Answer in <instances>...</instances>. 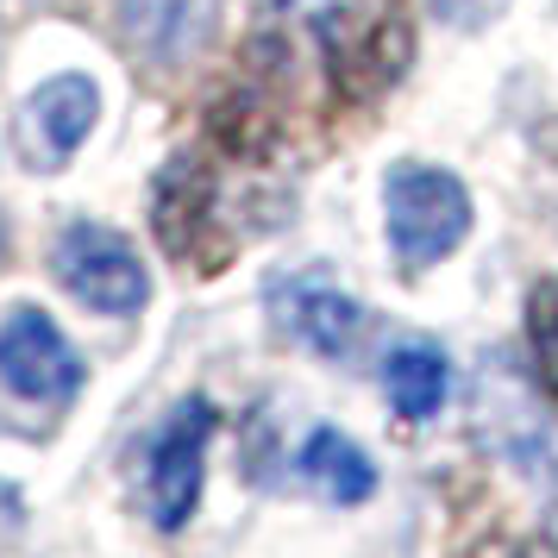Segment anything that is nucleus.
<instances>
[{
  "label": "nucleus",
  "mask_w": 558,
  "mask_h": 558,
  "mask_svg": "<svg viewBox=\"0 0 558 558\" xmlns=\"http://www.w3.org/2000/svg\"><path fill=\"white\" fill-rule=\"evenodd\" d=\"M383 202H389V245L408 270H427L446 252L464 245L471 232V195L464 182L427 163H396L383 182Z\"/></svg>",
  "instance_id": "f257e3e1"
},
{
  "label": "nucleus",
  "mask_w": 558,
  "mask_h": 558,
  "mask_svg": "<svg viewBox=\"0 0 558 558\" xmlns=\"http://www.w3.org/2000/svg\"><path fill=\"white\" fill-rule=\"evenodd\" d=\"M320 45H327L332 82L345 101H371L408 70V20L383 0H352L320 13Z\"/></svg>",
  "instance_id": "f03ea898"
},
{
  "label": "nucleus",
  "mask_w": 558,
  "mask_h": 558,
  "mask_svg": "<svg viewBox=\"0 0 558 558\" xmlns=\"http://www.w3.org/2000/svg\"><path fill=\"white\" fill-rule=\"evenodd\" d=\"M57 277L76 295L82 307L95 314H138L145 295H151V277L120 232L95 227V220H76V227L57 239Z\"/></svg>",
  "instance_id": "7ed1b4c3"
},
{
  "label": "nucleus",
  "mask_w": 558,
  "mask_h": 558,
  "mask_svg": "<svg viewBox=\"0 0 558 558\" xmlns=\"http://www.w3.org/2000/svg\"><path fill=\"white\" fill-rule=\"evenodd\" d=\"M0 383L26 402H70L82 389V357L45 307H13L0 320Z\"/></svg>",
  "instance_id": "20e7f679"
},
{
  "label": "nucleus",
  "mask_w": 558,
  "mask_h": 558,
  "mask_svg": "<svg viewBox=\"0 0 558 558\" xmlns=\"http://www.w3.org/2000/svg\"><path fill=\"white\" fill-rule=\"evenodd\" d=\"M207 439H214V402L189 396V402L163 421V433L151 439V514L157 527L177 533L195 502H202V464H207Z\"/></svg>",
  "instance_id": "39448f33"
},
{
  "label": "nucleus",
  "mask_w": 558,
  "mask_h": 558,
  "mask_svg": "<svg viewBox=\"0 0 558 558\" xmlns=\"http://www.w3.org/2000/svg\"><path fill=\"white\" fill-rule=\"evenodd\" d=\"M95 113H101V95L88 76H51L20 113V145L38 170H63L76 145L95 132Z\"/></svg>",
  "instance_id": "423d86ee"
},
{
  "label": "nucleus",
  "mask_w": 558,
  "mask_h": 558,
  "mask_svg": "<svg viewBox=\"0 0 558 558\" xmlns=\"http://www.w3.org/2000/svg\"><path fill=\"white\" fill-rule=\"evenodd\" d=\"M220 0H120V26L138 57H151L163 70H177L214 38Z\"/></svg>",
  "instance_id": "0eeeda50"
},
{
  "label": "nucleus",
  "mask_w": 558,
  "mask_h": 558,
  "mask_svg": "<svg viewBox=\"0 0 558 558\" xmlns=\"http://www.w3.org/2000/svg\"><path fill=\"white\" fill-rule=\"evenodd\" d=\"M214 182L195 157H177L163 177H157L151 214H157V239L170 245L177 257H214L207 252V227H214Z\"/></svg>",
  "instance_id": "6e6552de"
},
{
  "label": "nucleus",
  "mask_w": 558,
  "mask_h": 558,
  "mask_svg": "<svg viewBox=\"0 0 558 558\" xmlns=\"http://www.w3.org/2000/svg\"><path fill=\"white\" fill-rule=\"evenodd\" d=\"M383 389H389V408L402 421H433L446 408V389H452V364L439 345H396L389 364H383Z\"/></svg>",
  "instance_id": "1a4fd4ad"
},
{
  "label": "nucleus",
  "mask_w": 558,
  "mask_h": 558,
  "mask_svg": "<svg viewBox=\"0 0 558 558\" xmlns=\"http://www.w3.org/2000/svg\"><path fill=\"white\" fill-rule=\"evenodd\" d=\"M302 477L314 483L327 502L352 508V502H364V496L377 489V464H371V452L352 446L345 433L320 427V433H307V446H302Z\"/></svg>",
  "instance_id": "9d476101"
},
{
  "label": "nucleus",
  "mask_w": 558,
  "mask_h": 558,
  "mask_svg": "<svg viewBox=\"0 0 558 558\" xmlns=\"http://www.w3.org/2000/svg\"><path fill=\"white\" fill-rule=\"evenodd\" d=\"M357 327H364V307L339 289H295V302H289V332L320 357H345Z\"/></svg>",
  "instance_id": "9b49d317"
},
{
  "label": "nucleus",
  "mask_w": 558,
  "mask_h": 558,
  "mask_svg": "<svg viewBox=\"0 0 558 558\" xmlns=\"http://www.w3.org/2000/svg\"><path fill=\"white\" fill-rule=\"evenodd\" d=\"M527 332H533V364H539V389L558 402V282H539L527 302Z\"/></svg>",
  "instance_id": "f8f14e48"
},
{
  "label": "nucleus",
  "mask_w": 558,
  "mask_h": 558,
  "mask_svg": "<svg viewBox=\"0 0 558 558\" xmlns=\"http://www.w3.org/2000/svg\"><path fill=\"white\" fill-rule=\"evenodd\" d=\"M433 13H439V20H446V26H489V20H496V13H502L508 0H427Z\"/></svg>",
  "instance_id": "ddd939ff"
},
{
  "label": "nucleus",
  "mask_w": 558,
  "mask_h": 558,
  "mask_svg": "<svg viewBox=\"0 0 558 558\" xmlns=\"http://www.w3.org/2000/svg\"><path fill=\"white\" fill-rule=\"evenodd\" d=\"M489 558H521V553H514V546H496V553H489Z\"/></svg>",
  "instance_id": "4468645a"
}]
</instances>
